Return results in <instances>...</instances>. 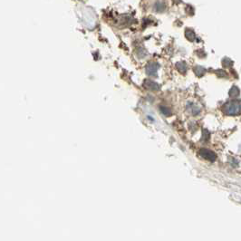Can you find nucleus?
<instances>
[{
	"mask_svg": "<svg viewBox=\"0 0 241 241\" xmlns=\"http://www.w3.org/2000/svg\"><path fill=\"white\" fill-rule=\"evenodd\" d=\"M157 70H158V66L156 64H150L147 68H146V73L150 75L156 76L157 74Z\"/></svg>",
	"mask_w": 241,
	"mask_h": 241,
	"instance_id": "nucleus-4",
	"label": "nucleus"
},
{
	"mask_svg": "<svg viewBox=\"0 0 241 241\" xmlns=\"http://www.w3.org/2000/svg\"><path fill=\"white\" fill-rule=\"evenodd\" d=\"M229 95L231 97H237V96H239V89L237 86H233L231 88L230 92H229Z\"/></svg>",
	"mask_w": 241,
	"mask_h": 241,
	"instance_id": "nucleus-5",
	"label": "nucleus"
},
{
	"mask_svg": "<svg viewBox=\"0 0 241 241\" xmlns=\"http://www.w3.org/2000/svg\"><path fill=\"white\" fill-rule=\"evenodd\" d=\"M190 106L191 107V108L190 109V112L192 114H197V113L200 112V109L197 108V106H196L195 104H190Z\"/></svg>",
	"mask_w": 241,
	"mask_h": 241,
	"instance_id": "nucleus-8",
	"label": "nucleus"
},
{
	"mask_svg": "<svg viewBox=\"0 0 241 241\" xmlns=\"http://www.w3.org/2000/svg\"><path fill=\"white\" fill-rule=\"evenodd\" d=\"M223 111L228 115H239L241 113V102L239 100H232L224 104Z\"/></svg>",
	"mask_w": 241,
	"mask_h": 241,
	"instance_id": "nucleus-1",
	"label": "nucleus"
},
{
	"mask_svg": "<svg viewBox=\"0 0 241 241\" xmlns=\"http://www.w3.org/2000/svg\"><path fill=\"white\" fill-rule=\"evenodd\" d=\"M161 112H162L164 115H166V116H171L172 114L171 110H170L169 108H167V107H164V106H161Z\"/></svg>",
	"mask_w": 241,
	"mask_h": 241,
	"instance_id": "nucleus-6",
	"label": "nucleus"
},
{
	"mask_svg": "<svg viewBox=\"0 0 241 241\" xmlns=\"http://www.w3.org/2000/svg\"><path fill=\"white\" fill-rule=\"evenodd\" d=\"M177 67H178V69H179V71L181 73H186V66H185V64L184 63H179V64H177Z\"/></svg>",
	"mask_w": 241,
	"mask_h": 241,
	"instance_id": "nucleus-7",
	"label": "nucleus"
},
{
	"mask_svg": "<svg viewBox=\"0 0 241 241\" xmlns=\"http://www.w3.org/2000/svg\"><path fill=\"white\" fill-rule=\"evenodd\" d=\"M143 86L148 90H151V91H158L160 89V85L151 80H145Z\"/></svg>",
	"mask_w": 241,
	"mask_h": 241,
	"instance_id": "nucleus-3",
	"label": "nucleus"
},
{
	"mask_svg": "<svg viewBox=\"0 0 241 241\" xmlns=\"http://www.w3.org/2000/svg\"><path fill=\"white\" fill-rule=\"evenodd\" d=\"M199 153H200V155L202 158L206 159V160L209 161H216V159H217L216 154H215L212 151L207 150V149H204V148L200 149V151H199Z\"/></svg>",
	"mask_w": 241,
	"mask_h": 241,
	"instance_id": "nucleus-2",
	"label": "nucleus"
},
{
	"mask_svg": "<svg viewBox=\"0 0 241 241\" xmlns=\"http://www.w3.org/2000/svg\"><path fill=\"white\" fill-rule=\"evenodd\" d=\"M194 71H195V73H196V74L197 75H199V76H201V75H203L204 73H205V69L203 68V67H196V68L194 69Z\"/></svg>",
	"mask_w": 241,
	"mask_h": 241,
	"instance_id": "nucleus-9",
	"label": "nucleus"
}]
</instances>
